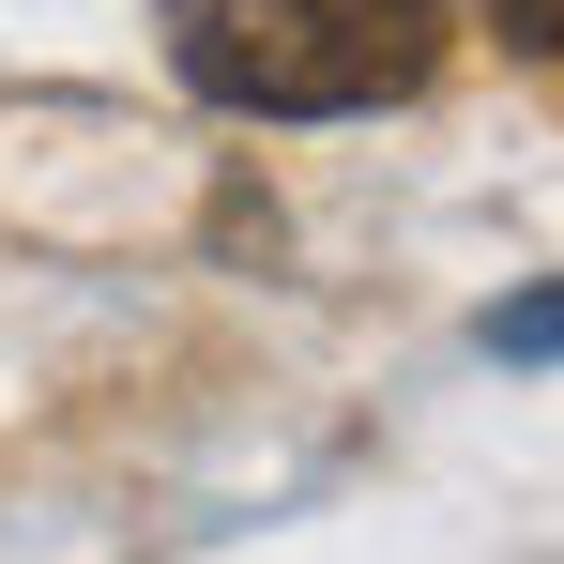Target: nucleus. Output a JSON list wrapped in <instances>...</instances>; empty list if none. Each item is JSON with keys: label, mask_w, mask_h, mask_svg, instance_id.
<instances>
[{"label": "nucleus", "mask_w": 564, "mask_h": 564, "mask_svg": "<svg viewBox=\"0 0 564 564\" xmlns=\"http://www.w3.org/2000/svg\"><path fill=\"white\" fill-rule=\"evenodd\" d=\"M169 62L229 122H351L443 77V0H153Z\"/></svg>", "instance_id": "nucleus-1"}, {"label": "nucleus", "mask_w": 564, "mask_h": 564, "mask_svg": "<svg viewBox=\"0 0 564 564\" xmlns=\"http://www.w3.org/2000/svg\"><path fill=\"white\" fill-rule=\"evenodd\" d=\"M488 351L550 367V351H564V290H519V305H488Z\"/></svg>", "instance_id": "nucleus-2"}, {"label": "nucleus", "mask_w": 564, "mask_h": 564, "mask_svg": "<svg viewBox=\"0 0 564 564\" xmlns=\"http://www.w3.org/2000/svg\"><path fill=\"white\" fill-rule=\"evenodd\" d=\"M488 31H503L519 77H550V62H564V0H488Z\"/></svg>", "instance_id": "nucleus-3"}]
</instances>
